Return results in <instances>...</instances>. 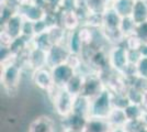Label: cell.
I'll return each mask as SVG.
<instances>
[{
	"mask_svg": "<svg viewBox=\"0 0 147 132\" xmlns=\"http://www.w3.org/2000/svg\"><path fill=\"white\" fill-rule=\"evenodd\" d=\"M22 66L17 62V60L1 64V85L8 95H16L18 93L21 75H22Z\"/></svg>",
	"mask_w": 147,
	"mask_h": 132,
	"instance_id": "cell-1",
	"label": "cell"
},
{
	"mask_svg": "<svg viewBox=\"0 0 147 132\" xmlns=\"http://www.w3.org/2000/svg\"><path fill=\"white\" fill-rule=\"evenodd\" d=\"M47 95L59 117L64 118L73 112L75 96L70 94L66 88L54 87L49 93H47Z\"/></svg>",
	"mask_w": 147,
	"mask_h": 132,
	"instance_id": "cell-2",
	"label": "cell"
},
{
	"mask_svg": "<svg viewBox=\"0 0 147 132\" xmlns=\"http://www.w3.org/2000/svg\"><path fill=\"white\" fill-rule=\"evenodd\" d=\"M113 97L112 93L108 88H105L101 94L91 99L90 105V117L97 118H108L111 110L113 109Z\"/></svg>",
	"mask_w": 147,
	"mask_h": 132,
	"instance_id": "cell-3",
	"label": "cell"
},
{
	"mask_svg": "<svg viewBox=\"0 0 147 132\" xmlns=\"http://www.w3.org/2000/svg\"><path fill=\"white\" fill-rule=\"evenodd\" d=\"M108 54L112 69L117 73L124 74V72L131 64L129 58V50L126 49L124 43L112 45L110 50L108 51Z\"/></svg>",
	"mask_w": 147,
	"mask_h": 132,
	"instance_id": "cell-4",
	"label": "cell"
},
{
	"mask_svg": "<svg viewBox=\"0 0 147 132\" xmlns=\"http://www.w3.org/2000/svg\"><path fill=\"white\" fill-rule=\"evenodd\" d=\"M105 88L107 87H105V84H104L102 77L96 73H90V74L86 75L81 95H84L85 97L91 100L94 97H97L99 94H101Z\"/></svg>",
	"mask_w": 147,
	"mask_h": 132,
	"instance_id": "cell-5",
	"label": "cell"
},
{
	"mask_svg": "<svg viewBox=\"0 0 147 132\" xmlns=\"http://www.w3.org/2000/svg\"><path fill=\"white\" fill-rule=\"evenodd\" d=\"M52 70V76H53V81L54 85L57 88H65L68 82L71 79V77L75 75V73L77 72L73 66H70L69 64L63 63L61 65H57L55 67L51 69Z\"/></svg>",
	"mask_w": 147,
	"mask_h": 132,
	"instance_id": "cell-6",
	"label": "cell"
},
{
	"mask_svg": "<svg viewBox=\"0 0 147 132\" xmlns=\"http://www.w3.org/2000/svg\"><path fill=\"white\" fill-rule=\"evenodd\" d=\"M32 82L37 88L44 90L46 94L55 87L53 76H52V70L49 67H43L32 72Z\"/></svg>",
	"mask_w": 147,
	"mask_h": 132,
	"instance_id": "cell-7",
	"label": "cell"
},
{
	"mask_svg": "<svg viewBox=\"0 0 147 132\" xmlns=\"http://www.w3.org/2000/svg\"><path fill=\"white\" fill-rule=\"evenodd\" d=\"M69 55L70 52L66 44H54L47 51V67L52 69L57 65L66 63Z\"/></svg>",
	"mask_w": 147,
	"mask_h": 132,
	"instance_id": "cell-8",
	"label": "cell"
},
{
	"mask_svg": "<svg viewBox=\"0 0 147 132\" xmlns=\"http://www.w3.org/2000/svg\"><path fill=\"white\" fill-rule=\"evenodd\" d=\"M18 12L22 16V18L24 20L33 22V23L44 20L46 18V14H47L43 8L37 6L36 3L32 2V1L26 2V3H22L19 8Z\"/></svg>",
	"mask_w": 147,
	"mask_h": 132,
	"instance_id": "cell-9",
	"label": "cell"
},
{
	"mask_svg": "<svg viewBox=\"0 0 147 132\" xmlns=\"http://www.w3.org/2000/svg\"><path fill=\"white\" fill-rule=\"evenodd\" d=\"M23 23L24 19L19 12L12 14L6 22L2 24L1 31L6 32L9 37H11L13 40L22 35V30H23Z\"/></svg>",
	"mask_w": 147,
	"mask_h": 132,
	"instance_id": "cell-10",
	"label": "cell"
},
{
	"mask_svg": "<svg viewBox=\"0 0 147 132\" xmlns=\"http://www.w3.org/2000/svg\"><path fill=\"white\" fill-rule=\"evenodd\" d=\"M26 67L32 72L43 67H47V52L32 46L28 57Z\"/></svg>",
	"mask_w": 147,
	"mask_h": 132,
	"instance_id": "cell-11",
	"label": "cell"
},
{
	"mask_svg": "<svg viewBox=\"0 0 147 132\" xmlns=\"http://www.w3.org/2000/svg\"><path fill=\"white\" fill-rule=\"evenodd\" d=\"M28 132H55L54 120L49 116H40L30 123Z\"/></svg>",
	"mask_w": 147,
	"mask_h": 132,
	"instance_id": "cell-12",
	"label": "cell"
},
{
	"mask_svg": "<svg viewBox=\"0 0 147 132\" xmlns=\"http://www.w3.org/2000/svg\"><path fill=\"white\" fill-rule=\"evenodd\" d=\"M88 118L78 114V113L71 112L67 117L61 118V126L63 129H74V130H79L84 131L86 127Z\"/></svg>",
	"mask_w": 147,
	"mask_h": 132,
	"instance_id": "cell-13",
	"label": "cell"
},
{
	"mask_svg": "<svg viewBox=\"0 0 147 132\" xmlns=\"http://www.w3.org/2000/svg\"><path fill=\"white\" fill-rule=\"evenodd\" d=\"M113 128L105 118L89 117L84 132H112Z\"/></svg>",
	"mask_w": 147,
	"mask_h": 132,
	"instance_id": "cell-14",
	"label": "cell"
},
{
	"mask_svg": "<svg viewBox=\"0 0 147 132\" xmlns=\"http://www.w3.org/2000/svg\"><path fill=\"white\" fill-rule=\"evenodd\" d=\"M61 25L67 32H71L78 30L82 24L76 11H61Z\"/></svg>",
	"mask_w": 147,
	"mask_h": 132,
	"instance_id": "cell-15",
	"label": "cell"
},
{
	"mask_svg": "<svg viewBox=\"0 0 147 132\" xmlns=\"http://www.w3.org/2000/svg\"><path fill=\"white\" fill-rule=\"evenodd\" d=\"M134 6V0H113L110 3V6L115 12L121 17H131Z\"/></svg>",
	"mask_w": 147,
	"mask_h": 132,
	"instance_id": "cell-16",
	"label": "cell"
},
{
	"mask_svg": "<svg viewBox=\"0 0 147 132\" xmlns=\"http://www.w3.org/2000/svg\"><path fill=\"white\" fill-rule=\"evenodd\" d=\"M132 19L136 24H141L147 21V0H134L132 11Z\"/></svg>",
	"mask_w": 147,
	"mask_h": 132,
	"instance_id": "cell-17",
	"label": "cell"
},
{
	"mask_svg": "<svg viewBox=\"0 0 147 132\" xmlns=\"http://www.w3.org/2000/svg\"><path fill=\"white\" fill-rule=\"evenodd\" d=\"M66 46L69 50L71 54H77V55H81V52L84 49V44L81 42L79 37V32L78 30L76 31L68 32L67 39H66Z\"/></svg>",
	"mask_w": 147,
	"mask_h": 132,
	"instance_id": "cell-18",
	"label": "cell"
},
{
	"mask_svg": "<svg viewBox=\"0 0 147 132\" xmlns=\"http://www.w3.org/2000/svg\"><path fill=\"white\" fill-rule=\"evenodd\" d=\"M85 78H86L85 74H82L80 72H76L75 75L71 77V79L68 82L65 88L75 97L78 96V95H81L84 84H85Z\"/></svg>",
	"mask_w": 147,
	"mask_h": 132,
	"instance_id": "cell-19",
	"label": "cell"
},
{
	"mask_svg": "<svg viewBox=\"0 0 147 132\" xmlns=\"http://www.w3.org/2000/svg\"><path fill=\"white\" fill-rule=\"evenodd\" d=\"M90 105H91V100L89 98L85 97L84 95H78L75 97L73 112L89 118L90 117Z\"/></svg>",
	"mask_w": 147,
	"mask_h": 132,
	"instance_id": "cell-20",
	"label": "cell"
},
{
	"mask_svg": "<svg viewBox=\"0 0 147 132\" xmlns=\"http://www.w3.org/2000/svg\"><path fill=\"white\" fill-rule=\"evenodd\" d=\"M121 21L122 18L111 7H109L103 13V25L101 29H120Z\"/></svg>",
	"mask_w": 147,
	"mask_h": 132,
	"instance_id": "cell-21",
	"label": "cell"
},
{
	"mask_svg": "<svg viewBox=\"0 0 147 132\" xmlns=\"http://www.w3.org/2000/svg\"><path fill=\"white\" fill-rule=\"evenodd\" d=\"M99 32L101 33L102 38L111 45L123 44L125 41V37L121 31V29H101L99 30Z\"/></svg>",
	"mask_w": 147,
	"mask_h": 132,
	"instance_id": "cell-22",
	"label": "cell"
},
{
	"mask_svg": "<svg viewBox=\"0 0 147 132\" xmlns=\"http://www.w3.org/2000/svg\"><path fill=\"white\" fill-rule=\"evenodd\" d=\"M107 119H108L109 123L112 126L113 129H117V128H123L124 127V125L127 121V117H126V113L124 111V109L113 107V109L111 110L110 114L108 116Z\"/></svg>",
	"mask_w": 147,
	"mask_h": 132,
	"instance_id": "cell-23",
	"label": "cell"
},
{
	"mask_svg": "<svg viewBox=\"0 0 147 132\" xmlns=\"http://www.w3.org/2000/svg\"><path fill=\"white\" fill-rule=\"evenodd\" d=\"M49 35L51 38V41L53 44H65L66 43V39H67L68 32L61 26V24H55L49 26Z\"/></svg>",
	"mask_w": 147,
	"mask_h": 132,
	"instance_id": "cell-24",
	"label": "cell"
},
{
	"mask_svg": "<svg viewBox=\"0 0 147 132\" xmlns=\"http://www.w3.org/2000/svg\"><path fill=\"white\" fill-rule=\"evenodd\" d=\"M53 45L54 44L51 41V38H49L47 31L43 32V33H40V34H36L34 38L32 39V46L36 47V49H40V50H43L47 52Z\"/></svg>",
	"mask_w": 147,
	"mask_h": 132,
	"instance_id": "cell-25",
	"label": "cell"
},
{
	"mask_svg": "<svg viewBox=\"0 0 147 132\" xmlns=\"http://www.w3.org/2000/svg\"><path fill=\"white\" fill-rule=\"evenodd\" d=\"M147 91H144L140 88L135 87V86H129L127 90H126V96L129 98V100L131 104H137L141 105L144 100V97Z\"/></svg>",
	"mask_w": 147,
	"mask_h": 132,
	"instance_id": "cell-26",
	"label": "cell"
},
{
	"mask_svg": "<svg viewBox=\"0 0 147 132\" xmlns=\"http://www.w3.org/2000/svg\"><path fill=\"white\" fill-rule=\"evenodd\" d=\"M84 25H87L93 30H100L103 25V13L90 12Z\"/></svg>",
	"mask_w": 147,
	"mask_h": 132,
	"instance_id": "cell-27",
	"label": "cell"
},
{
	"mask_svg": "<svg viewBox=\"0 0 147 132\" xmlns=\"http://www.w3.org/2000/svg\"><path fill=\"white\" fill-rule=\"evenodd\" d=\"M94 30L87 26V25H81L79 29H78V32H79V37L81 42L84 44V46H87V45H90L92 44L96 39H94Z\"/></svg>",
	"mask_w": 147,
	"mask_h": 132,
	"instance_id": "cell-28",
	"label": "cell"
},
{
	"mask_svg": "<svg viewBox=\"0 0 147 132\" xmlns=\"http://www.w3.org/2000/svg\"><path fill=\"white\" fill-rule=\"evenodd\" d=\"M31 1L36 3L41 8H43L46 13H51L59 10V5H61V0H31Z\"/></svg>",
	"mask_w": 147,
	"mask_h": 132,
	"instance_id": "cell-29",
	"label": "cell"
},
{
	"mask_svg": "<svg viewBox=\"0 0 147 132\" xmlns=\"http://www.w3.org/2000/svg\"><path fill=\"white\" fill-rule=\"evenodd\" d=\"M136 26H137V24L134 22V20L132 19V17H125V18H122L120 29L124 34V37L127 38L132 34H135Z\"/></svg>",
	"mask_w": 147,
	"mask_h": 132,
	"instance_id": "cell-30",
	"label": "cell"
},
{
	"mask_svg": "<svg viewBox=\"0 0 147 132\" xmlns=\"http://www.w3.org/2000/svg\"><path fill=\"white\" fill-rule=\"evenodd\" d=\"M124 111L126 113L127 120H134V119H142L143 113H144V109L141 105L137 104H129L127 107L124 109Z\"/></svg>",
	"mask_w": 147,
	"mask_h": 132,
	"instance_id": "cell-31",
	"label": "cell"
},
{
	"mask_svg": "<svg viewBox=\"0 0 147 132\" xmlns=\"http://www.w3.org/2000/svg\"><path fill=\"white\" fill-rule=\"evenodd\" d=\"M122 129L125 132H142L146 128L144 126V122L142 119H134L127 120Z\"/></svg>",
	"mask_w": 147,
	"mask_h": 132,
	"instance_id": "cell-32",
	"label": "cell"
},
{
	"mask_svg": "<svg viewBox=\"0 0 147 132\" xmlns=\"http://www.w3.org/2000/svg\"><path fill=\"white\" fill-rule=\"evenodd\" d=\"M87 6L90 12L97 13H104V11L109 8L104 0H87Z\"/></svg>",
	"mask_w": 147,
	"mask_h": 132,
	"instance_id": "cell-33",
	"label": "cell"
},
{
	"mask_svg": "<svg viewBox=\"0 0 147 132\" xmlns=\"http://www.w3.org/2000/svg\"><path fill=\"white\" fill-rule=\"evenodd\" d=\"M124 45L129 51H140L141 46L143 45V42L136 34H132L127 38H125Z\"/></svg>",
	"mask_w": 147,
	"mask_h": 132,
	"instance_id": "cell-34",
	"label": "cell"
},
{
	"mask_svg": "<svg viewBox=\"0 0 147 132\" xmlns=\"http://www.w3.org/2000/svg\"><path fill=\"white\" fill-rule=\"evenodd\" d=\"M112 97H113V106L117 108L125 109L131 104L126 94H117V95L112 94Z\"/></svg>",
	"mask_w": 147,
	"mask_h": 132,
	"instance_id": "cell-35",
	"label": "cell"
},
{
	"mask_svg": "<svg viewBox=\"0 0 147 132\" xmlns=\"http://www.w3.org/2000/svg\"><path fill=\"white\" fill-rule=\"evenodd\" d=\"M137 75L147 81V57L142 56L140 61L135 64Z\"/></svg>",
	"mask_w": 147,
	"mask_h": 132,
	"instance_id": "cell-36",
	"label": "cell"
},
{
	"mask_svg": "<svg viewBox=\"0 0 147 132\" xmlns=\"http://www.w3.org/2000/svg\"><path fill=\"white\" fill-rule=\"evenodd\" d=\"M78 8V0H61L59 5V10L65 11H76Z\"/></svg>",
	"mask_w": 147,
	"mask_h": 132,
	"instance_id": "cell-37",
	"label": "cell"
},
{
	"mask_svg": "<svg viewBox=\"0 0 147 132\" xmlns=\"http://www.w3.org/2000/svg\"><path fill=\"white\" fill-rule=\"evenodd\" d=\"M22 35H24L26 38L32 39L35 37V29H34V23L24 20L23 23V30H22Z\"/></svg>",
	"mask_w": 147,
	"mask_h": 132,
	"instance_id": "cell-38",
	"label": "cell"
},
{
	"mask_svg": "<svg viewBox=\"0 0 147 132\" xmlns=\"http://www.w3.org/2000/svg\"><path fill=\"white\" fill-rule=\"evenodd\" d=\"M135 34L141 39L143 43H147V21L144 23H141V24H137Z\"/></svg>",
	"mask_w": 147,
	"mask_h": 132,
	"instance_id": "cell-39",
	"label": "cell"
},
{
	"mask_svg": "<svg viewBox=\"0 0 147 132\" xmlns=\"http://www.w3.org/2000/svg\"><path fill=\"white\" fill-rule=\"evenodd\" d=\"M140 52H141L142 56H146L147 57V43H143V45L140 49Z\"/></svg>",
	"mask_w": 147,
	"mask_h": 132,
	"instance_id": "cell-40",
	"label": "cell"
},
{
	"mask_svg": "<svg viewBox=\"0 0 147 132\" xmlns=\"http://www.w3.org/2000/svg\"><path fill=\"white\" fill-rule=\"evenodd\" d=\"M142 107H143V109H144L145 111H147V93L145 94L144 100H143V102H142Z\"/></svg>",
	"mask_w": 147,
	"mask_h": 132,
	"instance_id": "cell-41",
	"label": "cell"
},
{
	"mask_svg": "<svg viewBox=\"0 0 147 132\" xmlns=\"http://www.w3.org/2000/svg\"><path fill=\"white\" fill-rule=\"evenodd\" d=\"M142 120H143V122H144V126H145V128L147 129V111H144V113H143V117H142Z\"/></svg>",
	"mask_w": 147,
	"mask_h": 132,
	"instance_id": "cell-42",
	"label": "cell"
},
{
	"mask_svg": "<svg viewBox=\"0 0 147 132\" xmlns=\"http://www.w3.org/2000/svg\"><path fill=\"white\" fill-rule=\"evenodd\" d=\"M61 132H84V131H79V130H74V129H63Z\"/></svg>",
	"mask_w": 147,
	"mask_h": 132,
	"instance_id": "cell-43",
	"label": "cell"
},
{
	"mask_svg": "<svg viewBox=\"0 0 147 132\" xmlns=\"http://www.w3.org/2000/svg\"><path fill=\"white\" fill-rule=\"evenodd\" d=\"M112 132H125V131L123 130L122 128H117V129H113Z\"/></svg>",
	"mask_w": 147,
	"mask_h": 132,
	"instance_id": "cell-44",
	"label": "cell"
},
{
	"mask_svg": "<svg viewBox=\"0 0 147 132\" xmlns=\"http://www.w3.org/2000/svg\"><path fill=\"white\" fill-rule=\"evenodd\" d=\"M19 1H20V2H21V5H22V3H26V2H30L31 0H19Z\"/></svg>",
	"mask_w": 147,
	"mask_h": 132,
	"instance_id": "cell-45",
	"label": "cell"
},
{
	"mask_svg": "<svg viewBox=\"0 0 147 132\" xmlns=\"http://www.w3.org/2000/svg\"><path fill=\"white\" fill-rule=\"evenodd\" d=\"M104 1H105V2L108 3V6H110V3L112 2V1H113V0H104Z\"/></svg>",
	"mask_w": 147,
	"mask_h": 132,
	"instance_id": "cell-46",
	"label": "cell"
},
{
	"mask_svg": "<svg viewBox=\"0 0 147 132\" xmlns=\"http://www.w3.org/2000/svg\"><path fill=\"white\" fill-rule=\"evenodd\" d=\"M142 132H147V129H144V130H143Z\"/></svg>",
	"mask_w": 147,
	"mask_h": 132,
	"instance_id": "cell-47",
	"label": "cell"
}]
</instances>
